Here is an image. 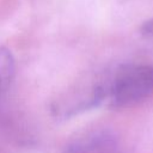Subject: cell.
I'll use <instances>...</instances> for the list:
<instances>
[{"label":"cell","instance_id":"obj_1","mask_svg":"<svg viewBox=\"0 0 153 153\" xmlns=\"http://www.w3.org/2000/svg\"><path fill=\"white\" fill-rule=\"evenodd\" d=\"M153 93V66L124 65L106 80V99L114 108L142 102Z\"/></svg>","mask_w":153,"mask_h":153},{"label":"cell","instance_id":"obj_2","mask_svg":"<svg viewBox=\"0 0 153 153\" xmlns=\"http://www.w3.org/2000/svg\"><path fill=\"white\" fill-rule=\"evenodd\" d=\"M106 99V80L88 81L71 88L53 104V114L57 117H72L92 109Z\"/></svg>","mask_w":153,"mask_h":153},{"label":"cell","instance_id":"obj_3","mask_svg":"<svg viewBox=\"0 0 153 153\" xmlns=\"http://www.w3.org/2000/svg\"><path fill=\"white\" fill-rule=\"evenodd\" d=\"M62 153H120V146L111 131L97 129L74 137Z\"/></svg>","mask_w":153,"mask_h":153},{"label":"cell","instance_id":"obj_4","mask_svg":"<svg viewBox=\"0 0 153 153\" xmlns=\"http://www.w3.org/2000/svg\"><path fill=\"white\" fill-rule=\"evenodd\" d=\"M16 73L14 57L5 47H0V99L10 88Z\"/></svg>","mask_w":153,"mask_h":153}]
</instances>
